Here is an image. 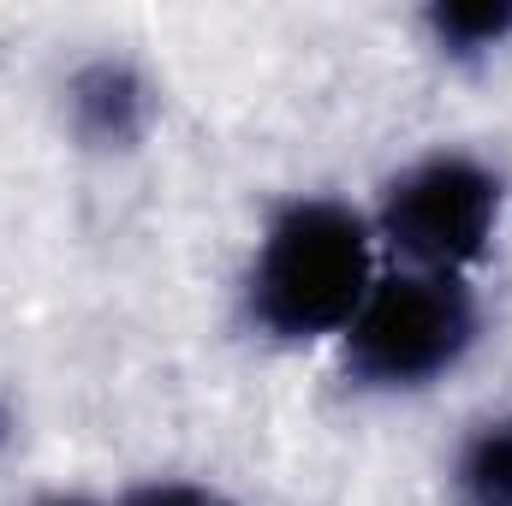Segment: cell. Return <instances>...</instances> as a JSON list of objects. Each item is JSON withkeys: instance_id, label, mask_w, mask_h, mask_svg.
I'll use <instances>...</instances> for the list:
<instances>
[{"instance_id": "6da1fadb", "label": "cell", "mask_w": 512, "mask_h": 506, "mask_svg": "<svg viewBox=\"0 0 512 506\" xmlns=\"http://www.w3.org/2000/svg\"><path fill=\"white\" fill-rule=\"evenodd\" d=\"M370 209L334 191H286L262 209L239 268V328L268 352L334 346L382 280Z\"/></svg>"}, {"instance_id": "7a4b0ae2", "label": "cell", "mask_w": 512, "mask_h": 506, "mask_svg": "<svg viewBox=\"0 0 512 506\" xmlns=\"http://www.w3.org/2000/svg\"><path fill=\"white\" fill-rule=\"evenodd\" d=\"M483 340L489 298L471 274L382 268L364 310L334 340V364L358 399H423L465 376Z\"/></svg>"}, {"instance_id": "3957f363", "label": "cell", "mask_w": 512, "mask_h": 506, "mask_svg": "<svg viewBox=\"0 0 512 506\" xmlns=\"http://www.w3.org/2000/svg\"><path fill=\"white\" fill-rule=\"evenodd\" d=\"M364 209L387 268L477 280V268L495 256L507 233L512 179L495 155L471 143H429L387 173L376 203Z\"/></svg>"}, {"instance_id": "277c9868", "label": "cell", "mask_w": 512, "mask_h": 506, "mask_svg": "<svg viewBox=\"0 0 512 506\" xmlns=\"http://www.w3.org/2000/svg\"><path fill=\"white\" fill-rule=\"evenodd\" d=\"M60 137L90 161H131L161 126V84L126 48L78 54L54 84Z\"/></svg>"}, {"instance_id": "5b68a950", "label": "cell", "mask_w": 512, "mask_h": 506, "mask_svg": "<svg viewBox=\"0 0 512 506\" xmlns=\"http://www.w3.org/2000/svg\"><path fill=\"white\" fill-rule=\"evenodd\" d=\"M423 48L453 72H483L512 54V0H429L417 12Z\"/></svg>"}, {"instance_id": "8992f818", "label": "cell", "mask_w": 512, "mask_h": 506, "mask_svg": "<svg viewBox=\"0 0 512 506\" xmlns=\"http://www.w3.org/2000/svg\"><path fill=\"white\" fill-rule=\"evenodd\" d=\"M447 506H512V405L459 429L447 453Z\"/></svg>"}, {"instance_id": "52a82bcc", "label": "cell", "mask_w": 512, "mask_h": 506, "mask_svg": "<svg viewBox=\"0 0 512 506\" xmlns=\"http://www.w3.org/2000/svg\"><path fill=\"white\" fill-rule=\"evenodd\" d=\"M114 506H245L233 489L209 483V477H143L114 495Z\"/></svg>"}, {"instance_id": "ba28073f", "label": "cell", "mask_w": 512, "mask_h": 506, "mask_svg": "<svg viewBox=\"0 0 512 506\" xmlns=\"http://www.w3.org/2000/svg\"><path fill=\"white\" fill-rule=\"evenodd\" d=\"M18 447V405H12V393H0V459Z\"/></svg>"}, {"instance_id": "9c48e42d", "label": "cell", "mask_w": 512, "mask_h": 506, "mask_svg": "<svg viewBox=\"0 0 512 506\" xmlns=\"http://www.w3.org/2000/svg\"><path fill=\"white\" fill-rule=\"evenodd\" d=\"M30 506H114L102 495H84V489H54V495H36Z\"/></svg>"}]
</instances>
